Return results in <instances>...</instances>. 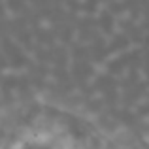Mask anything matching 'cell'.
<instances>
[{
	"instance_id": "obj_1",
	"label": "cell",
	"mask_w": 149,
	"mask_h": 149,
	"mask_svg": "<svg viewBox=\"0 0 149 149\" xmlns=\"http://www.w3.org/2000/svg\"><path fill=\"white\" fill-rule=\"evenodd\" d=\"M17 149H61L57 142H53L51 138H42V136H34L29 138L21 143Z\"/></svg>"
}]
</instances>
